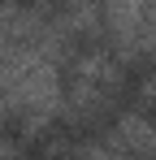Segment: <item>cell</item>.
Segmentation results:
<instances>
[{"label":"cell","instance_id":"6da1fadb","mask_svg":"<svg viewBox=\"0 0 156 160\" xmlns=\"http://www.w3.org/2000/svg\"><path fill=\"white\" fill-rule=\"evenodd\" d=\"M152 0H100V22H104V35L113 39V52L117 61L126 65L130 61V48H134V35H139V22L148 13Z\"/></svg>","mask_w":156,"mask_h":160},{"label":"cell","instance_id":"7a4b0ae2","mask_svg":"<svg viewBox=\"0 0 156 160\" xmlns=\"http://www.w3.org/2000/svg\"><path fill=\"white\" fill-rule=\"evenodd\" d=\"M117 134H122V143H126L130 156H156V126L143 121L139 112H126L117 121Z\"/></svg>","mask_w":156,"mask_h":160},{"label":"cell","instance_id":"3957f363","mask_svg":"<svg viewBox=\"0 0 156 160\" xmlns=\"http://www.w3.org/2000/svg\"><path fill=\"white\" fill-rule=\"evenodd\" d=\"M143 100H148V104H156V78L143 82Z\"/></svg>","mask_w":156,"mask_h":160}]
</instances>
